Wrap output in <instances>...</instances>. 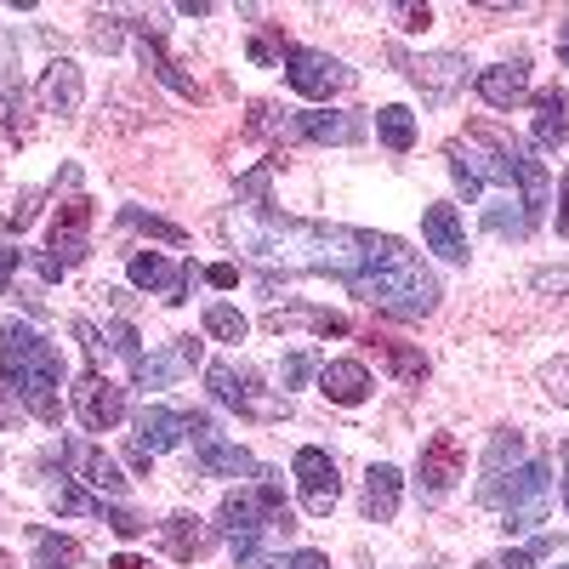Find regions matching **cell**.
Here are the masks:
<instances>
[{
	"mask_svg": "<svg viewBox=\"0 0 569 569\" xmlns=\"http://www.w3.org/2000/svg\"><path fill=\"white\" fill-rule=\"evenodd\" d=\"M12 416H18V410H12V399H7V393H0V427H7Z\"/></svg>",
	"mask_w": 569,
	"mask_h": 569,
	"instance_id": "obj_47",
	"label": "cell"
},
{
	"mask_svg": "<svg viewBox=\"0 0 569 569\" xmlns=\"http://www.w3.org/2000/svg\"><path fill=\"white\" fill-rule=\"evenodd\" d=\"M74 558H80V541H69V536H34V569H74Z\"/></svg>",
	"mask_w": 569,
	"mask_h": 569,
	"instance_id": "obj_29",
	"label": "cell"
},
{
	"mask_svg": "<svg viewBox=\"0 0 569 569\" xmlns=\"http://www.w3.org/2000/svg\"><path fill=\"white\" fill-rule=\"evenodd\" d=\"M410 80L421 86V103H433V109H445L456 91L467 86V58H456V52H433V58H416L410 63Z\"/></svg>",
	"mask_w": 569,
	"mask_h": 569,
	"instance_id": "obj_13",
	"label": "cell"
},
{
	"mask_svg": "<svg viewBox=\"0 0 569 569\" xmlns=\"http://www.w3.org/2000/svg\"><path fill=\"white\" fill-rule=\"evenodd\" d=\"M284 569H330V563H325V552H291Z\"/></svg>",
	"mask_w": 569,
	"mask_h": 569,
	"instance_id": "obj_43",
	"label": "cell"
},
{
	"mask_svg": "<svg viewBox=\"0 0 569 569\" xmlns=\"http://www.w3.org/2000/svg\"><path fill=\"white\" fill-rule=\"evenodd\" d=\"M547 501H552V467L547 461H525L518 472L485 496V507H501V530L507 536H530L547 525Z\"/></svg>",
	"mask_w": 569,
	"mask_h": 569,
	"instance_id": "obj_3",
	"label": "cell"
},
{
	"mask_svg": "<svg viewBox=\"0 0 569 569\" xmlns=\"http://www.w3.org/2000/svg\"><path fill=\"white\" fill-rule=\"evenodd\" d=\"M279 69H284V80H291V91H302V98H313V103H325V98H337V91L353 86V69L342 58H330V52H313V46H284Z\"/></svg>",
	"mask_w": 569,
	"mask_h": 569,
	"instance_id": "obj_4",
	"label": "cell"
},
{
	"mask_svg": "<svg viewBox=\"0 0 569 569\" xmlns=\"http://www.w3.org/2000/svg\"><path fill=\"white\" fill-rule=\"evenodd\" d=\"M160 536H166V552L177 558V563H194V558H206L211 552V530L200 525V518H188V512H171L166 525H160Z\"/></svg>",
	"mask_w": 569,
	"mask_h": 569,
	"instance_id": "obj_24",
	"label": "cell"
},
{
	"mask_svg": "<svg viewBox=\"0 0 569 569\" xmlns=\"http://www.w3.org/2000/svg\"><path fill=\"white\" fill-rule=\"evenodd\" d=\"M233 246L251 251L257 262L291 268V273H330L370 308L393 319H427L439 308V279L421 268V257L393 240V233L342 228V222H297L279 217L273 206H251L228 217Z\"/></svg>",
	"mask_w": 569,
	"mask_h": 569,
	"instance_id": "obj_1",
	"label": "cell"
},
{
	"mask_svg": "<svg viewBox=\"0 0 569 569\" xmlns=\"http://www.w3.org/2000/svg\"><path fill=\"white\" fill-rule=\"evenodd\" d=\"M52 507H58V512H80V518H103V525H109V507H114V501L86 496V490H74V485H58V490H52Z\"/></svg>",
	"mask_w": 569,
	"mask_h": 569,
	"instance_id": "obj_31",
	"label": "cell"
},
{
	"mask_svg": "<svg viewBox=\"0 0 569 569\" xmlns=\"http://www.w3.org/2000/svg\"><path fill=\"white\" fill-rule=\"evenodd\" d=\"M370 370L359 365V359H330V365H319V393L330 399V405H365L370 399Z\"/></svg>",
	"mask_w": 569,
	"mask_h": 569,
	"instance_id": "obj_18",
	"label": "cell"
},
{
	"mask_svg": "<svg viewBox=\"0 0 569 569\" xmlns=\"http://www.w3.org/2000/svg\"><path fill=\"white\" fill-rule=\"evenodd\" d=\"M393 18H399V29H427V23H433L427 7H393Z\"/></svg>",
	"mask_w": 569,
	"mask_h": 569,
	"instance_id": "obj_40",
	"label": "cell"
},
{
	"mask_svg": "<svg viewBox=\"0 0 569 569\" xmlns=\"http://www.w3.org/2000/svg\"><path fill=\"white\" fill-rule=\"evenodd\" d=\"M530 284H536V291H563L569 297V268H541Z\"/></svg>",
	"mask_w": 569,
	"mask_h": 569,
	"instance_id": "obj_37",
	"label": "cell"
},
{
	"mask_svg": "<svg viewBox=\"0 0 569 569\" xmlns=\"http://www.w3.org/2000/svg\"><path fill=\"white\" fill-rule=\"evenodd\" d=\"M376 137H382V142H388L393 154L416 149V114H410V109H399V103L376 109Z\"/></svg>",
	"mask_w": 569,
	"mask_h": 569,
	"instance_id": "obj_26",
	"label": "cell"
},
{
	"mask_svg": "<svg viewBox=\"0 0 569 569\" xmlns=\"http://www.w3.org/2000/svg\"><path fill=\"white\" fill-rule=\"evenodd\" d=\"M86 228H91V200H86V194L63 200V206H58V217H52V233H46V246H52V257H58L63 268L86 262V251H91Z\"/></svg>",
	"mask_w": 569,
	"mask_h": 569,
	"instance_id": "obj_11",
	"label": "cell"
},
{
	"mask_svg": "<svg viewBox=\"0 0 569 569\" xmlns=\"http://www.w3.org/2000/svg\"><path fill=\"white\" fill-rule=\"evenodd\" d=\"M58 461L74 472V485H91V490L109 496V501H120V496H126L120 467H114V461H109L98 445H80V439H74V445H63V450H58Z\"/></svg>",
	"mask_w": 569,
	"mask_h": 569,
	"instance_id": "obj_12",
	"label": "cell"
},
{
	"mask_svg": "<svg viewBox=\"0 0 569 569\" xmlns=\"http://www.w3.org/2000/svg\"><path fill=\"white\" fill-rule=\"evenodd\" d=\"M479 98L490 109H518L530 98V69L525 63H490V69H479Z\"/></svg>",
	"mask_w": 569,
	"mask_h": 569,
	"instance_id": "obj_21",
	"label": "cell"
},
{
	"mask_svg": "<svg viewBox=\"0 0 569 569\" xmlns=\"http://www.w3.org/2000/svg\"><path fill=\"white\" fill-rule=\"evenodd\" d=\"M120 228H137V233H154V240H166V246H182V228L166 222V217H149L142 206H126V211H120Z\"/></svg>",
	"mask_w": 569,
	"mask_h": 569,
	"instance_id": "obj_32",
	"label": "cell"
},
{
	"mask_svg": "<svg viewBox=\"0 0 569 569\" xmlns=\"http://www.w3.org/2000/svg\"><path fill=\"white\" fill-rule=\"evenodd\" d=\"M558 233L569 240V171L558 177Z\"/></svg>",
	"mask_w": 569,
	"mask_h": 569,
	"instance_id": "obj_42",
	"label": "cell"
},
{
	"mask_svg": "<svg viewBox=\"0 0 569 569\" xmlns=\"http://www.w3.org/2000/svg\"><path fill=\"white\" fill-rule=\"evenodd\" d=\"M246 313L240 308H228V302H211L206 308V337H217V342H246Z\"/></svg>",
	"mask_w": 569,
	"mask_h": 569,
	"instance_id": "obj_30",
	"label": "cell"
},
{
	"mask_svg": "<svg viewBox=\"0 0 569 569\" xmlns=\"http://www.w3.org/2000/svg\"><path fill=\"white\" fill-rule=\"evenodd\" d=\"M206 388H211L217 405L240 410V416H291V399H262V393H257V376H251L246 365L217 359V365L206 370Z\"/></svg>",
	"mask_w": 569,
	"mask_h": 569,
	"instance_id": "obj_6",
	"label": "cell"
},
{
	"mask_svg": "<svg viewBox=\"0 0 569 569\" xmlns=\"http://www.w3.org/2000/svg\"><path fill=\"white\" fill-rule=\"evenodd\" d=\"M217 530H222V541L233 547V558L251 563V558L262 552V536H268L273 525H268V507L257 501V490H233V496H222V507H217Z\"/></svg>",
	"mask_w": 569,
	"mask_h": 569,
	"instance_id": "obj_5",
	"label": "cell"
},
{
	"mask_svg": "<svg viewBox=\"0 0 569 569\" xmlns=\"http://www.w3.org/2000/svg\"><path fill=\"white\" fill-rule=\"evenodd\" d=\"M399 490H405V472L393 461H370V472H365V518L370 525H393Z\"/></svg>",
	"mask_w": 569,
	"mask_h": 569,
	"instance_id": "obj_17",
	"label": "cell"
},
{
	"mask_svg": "<svg viewBox=\"0 0 569 569\" xmlns=\"http://www.w3.org/2000/svg\"><path fill=\"white\" fill-rule=\"evenodd\" d=\"M291 319H302L308 330H319V337H348V319L342 313H291Z\"/></svg>",
	"mask_w": 569,
	"mask_h": 569,
	"instance_id": "obj_35",
	"label": "cell"
},
{
	"mask_svg": "<svg viewBox=\"0 0 569 569\" xmlns=\"http://www.w3.org/2000/svg\"><path fill=\"white\" fill-rule=\"evenodd\" d=\"M547 393H552L558 405H569V365H563V370H547Z\"/></svg>",
	"mask_w": 569,
	"mask_h": 569,
	"instance_id": "obj_41",
	"label": "cell"
},
{
	"mask_svg": "<svg viewBox=\"0 0 569 569\" xmlns=\"http://www.w3.org/2000/svg\"><path fill=\"white\" fill-rule=\"evenodd\" d=\"M206 279L217 284V291H233V284H240V268H233V262H211Z\"/></svg>",
	"mask_w": 569,
	"mask_h": 569,
	"instance_id": "obj_38",
	"label": "cell"
},
{
	"mask_svg": "<svg viewBox=\"0 0 569 569\" xmlns=\"http://www.w3.org/2000/svg\"><path fill=\"white\" fill-rule=\"evenodd\" d=\"M291 472H297V485H302V507H308L313 518H325L330 507L342 501L337 461H330L319 445H302V450H297V461H291Z\"/></svg>",
	"mask_w": 569,
	"mask_h": 569,
	"instance_id": "obj_9",
	"label": "cell"
},
{
	"mask_svg": "<svg viewBox=\"0 0 569 569\" xmlns=\"http://www.w3.org/2000/svg\"><path fill=\"white\" fill-rule=\"evenodd\" d=\"M297 137H308V142H365V120L359 114H342V109H302L297 120Z\"/></svg>",
	"mask_w": 569,
	"mask_h": 569,
	"instance_id": "obj_19",
	"label": "cell"
},
{
	"mask_svg": "<svg viewBox=\"0 0 569 569\" xmlns=\"http://www.w3.org/2000/svg\"><path fill=\"white\" fill-rule=\"evenodd\" d=\"M421 240H427V251H439L445 262H467V233H461L456 206H427L421 211Z\"/></svg>",
	"mask_w": 569,
	"mask_h": 569,
	"instance_id": "obj_22",
	"label": "cell"
},
{
	"mask_svg": "<svg viewBox=\"0 0 569 569\" xmlns=\"http://www.w3.org/2000/svg\"><path fill=\"white\" fill-rule=\"evenodd\" d=\"M563 507H569V485H563Z\"/></svg>",
	"mask_w": 569,
	"mask_h": 569,
	"instance_id": "obj_50",
	"label": "cell"
},
{
	"mask_svg": "<svg viewBox=\"0 0 569 569\" xmlns=\"http://www.w3.org/2000/svg\"><path fill=\"white\" fill-rule=\"evenodd\" d=\"M530 137H536V149H563V142H569V91H558V86L536 91V126H530Z\"/></svg>",
	"mask_w": 569,
	"mask_h": 569,
	"instance_id": "obj_23",
	"label": "cell"
},
{
	"mask_svg": "<svg viewBox=\"0 0 569 569\" xmlns=\"http://www.w3.org/2000/svg\"><path fill=\"white\" fill-rule=\"evenodd\" d=\"M182 439H188V427H182L177 410H166V405H142V410H137V450L166 456V450H177Z\"/></svg>",
	"mask_w": 569,
	"mask_h": 569,
	"instance_id": "obj_20",
	"label": "cell"
},
{
	"mask_svg": "<svg viewBox=\"0 0 569 569\" xmlns=\"http://www.w3.org/2000/svg\"><path fill=\"white\" fill-rule=\"evenodd\" d=\"M18 268H23V251H18V246H0V291H12Z\"/></svg>",
	"mask_w": 569,
	"mask_h": 569,
	"instance_id": "obj_36",
	"label": "cell"
},
{
	"mask_svg": "<svg viewBox=\"0 0 569 569\" xmlns=\"http://www.w3.org/2000/svg\"><path fill=\"white\" fill-rule=\"evenodd\" d=\"M461 472H467V450H461V439H456V433H433V439L421 445V456H416V485H421V496H427V501L450 496Z\"/></svg>",
	"mask_w": 569,
	"mask_h": 569,
	"instance_id": "obj_7",
	"label": "cell"
},
{
	"mask_svg": "<svg viewBox=\"0 0 569 569\" xmlns=\"http://www.w3.org/2000/svg\"><path fill=\"white\" fill-rule=\"evenodd\" d=\"M558 58H563V69H569V46H563V52H558Z\"/></svg>",
	"mask_w": 569,
	"mask_h": 569,
	"instance_id": "obj_49",
	"label": "cell"
},
{
	"mask_svg": "<svg viewBox=\"0 0 569 569\" xmlns=\"http://www.w3.org/2000/svg\"><path fill=\"white\" fill-rule=\"evenodd\" d=\"M103 342H109V353H120L126 365H137V359H142V348H137V330H131L126 319H114V325L103 330Z\"/></svg>",
	"mask_w": 569,
	"mask_h": 569,
	"instance_id": "obj_34",
	"label": "cell"
},
{
	"mask_svg": "<svg viewBox=\"0 0 569 569\" xmlns=\"http://www.w3.org/2000/svg\"><path fill=\"white\" fill-rule=\"evenodd\" d=\"M126 279L137 284V291H154L160 302H188V279H194V268H182V262H166L154 251H137L126 262Z\"/></svg>",
	"mask_w": 569,
	"mask_h": 569,
	"instance_id": "obj_10",
	"label": "cell"
},
{
	"mask_svg": "<svg viewBox=\"0 0 569 569\" xmlns=\"http://www.w3.org/2000/svg\"><path fill=\"white\" fill-rule=\"evenodd\" d=\"M69 405H74L86 433H109V427H120V416H126V393L109 382L103 370H86L74 382V393H69Z\"/></svg>",
	"mask_w": 569,
	"mask_h": 569,
	"instance_id": "obj_8",
	"label": "cell"
},
{
	"mask_svg": "<svg viewBox=\"0 0 569 569\" xmlns=\"http://www.w3.org/2000/svg\"><path fill=\"white\" fill-rule=\"evenodd\" d=\"M479 569H496V563H479Z\"/></svg>",
	"mask_w": 569,
	"mask_h": 569,
	"instance_id": "obj_51",
	"label": "cell"
},
{
	"mask_svg": "<svg viewBox=\"0 0 569 569\" xmlns=\"http://www.w3.org/2000/svg\"><path fill=\"white\" fill-rule=\"evenodd\" d=\"M200 365V342L194 337H177L166 353H142L137 365H131V376H137V388H171L182 370H194Z\"/></svg>",
	"mask_w": 569,
	"mask_h": 569,
	"instance_id": "obj_14",
	"label": "cell"
},
{
	"mask_svg": "<svg viewBox=\"0 0 569 569\" xmlns=\"http://www.w3.org/2000/svg\"><path fill=\"white\" fill-rule=\"evenodd\" d=\"M91 46L114 52V46H120V23H114V18H98V29H91Z\"/></svg>",
	"mask_w": 569,
	"mask_h": 569,
	"instance_id": "obj_39",
	"label": "cell"
},
{
	"mask_svg": "<svg viewBox=\"0 0 569 569\" xmlns=\"http://www.w3.org/2000/svg\"><path fill=\"white\" fill-rule=\"evenodd\" d=\"M194 461H200V472L206 479H257V461H251V450H240V445H228V439H194Z\"/></svg>",
	"mask_w": 569,
	"mask_h": 569,
	"instance_id": "obj_16",
	"label": "cell"
},
{
	"mask_svg": "<svg viewBox=\"0 0 569 569\" xmlns=\"http://www.w3.org/2000/svg\"><path fill=\"white\" fill-rule=\"evenodd\" d=\"M80 103H86V80H80V69L69 58H58L52 69L40 74V109L69 120V114H80Z\"/></svg>",
	"mask_w": 569,
	"mask_h": 569,
	"instance_id": "obj_15",
	"label": "cell"
},
{
	"mask_svg": "<svg viewBox=\"0 0 569 569\" xmlns=\"http://www.w3.org/2000/svg\"><path fill=\"white\" fill-rule=\"evenodd\" d=\"M496 569H530V552H512V547H507V552L496 558Z\"/></svg>",
	"mask_w": 569,
	"mask_h": 569,
	"instance_id": "obj_45",
	"label": "cell"
},
{
	"mask_svg": "<svg viewBox=\"0 0 569 569\" xmlns=\"http://www.w3.org/2000/svg\"><path fill=\"white\" fill-rule=\"evenodd\" d=\"M177 12H182V18H211V0H182Z\"/></svg>",
	"mask_w": 569,
	"mask_h": 569,
	"instance_id": "obj_46",
	"label": "cell"
},
{
	"mask_svg": "<svg viewBox=\"0 0 569 569\" xmlns=\"http://www.w3.org/2000/svg\"><path fill=\"white\" fill-rule=\"evenodd\" d=\"M525 467V433H512V427H501V433L490 439V450H485V485H479V501L507 479V472H518Z\"/></svg>",
	"mask_w": 569,
	"mask_h": 569,
	"instance_id": "obj_25",
	"label": "cell"
},
{
	"mask_svg": "<svg viewBox=\"0 0 569 569\" xmlns=\"http://www.w3.org/2000/svg\"><path fill=\"white\" fill-rule=\"evenodd\" d=\"M137 40H142V63H149V69H154V74H160L171 91H182V98H194V80H188V74H177V63L160 52V40L149 34V23H137Z\"/></svg>",
	"mask_w": 569,
	"mask_h": 569,
	"instance_id": "obj_27",
	"label": "cell"
},
{
	"mask_svg": "<svg viewBox=\"0 0 569 569\" xmlns=\"http://www.w3.org/2000/svg\"><path fill=\"white\" fill-rule=\"evenodd\" d=\"M34 268H40V279H63V273H69V268H63L52 251H40V257H34Z\"/></svg>",
	"mask_w": 569,
	"mask_h": 569,
	"instance_id": "obj_44",
	"label": "cell"
},
{
	"mask_svg": "<svg viewBox=\"0 0 569 569\" xmlns=\"http://www.w3.org/2000/svg\"><path fill=\"white\" fill-rule=\"evenodd\" d=\"M382 359L393 365V376H399V382H410V388H421L427 370H433V365H427V353H416L405 342H382Z\"/></svg>",
	"mask_w": 569,
	"mask_h": 569,
	"instance_id": "obj_28",
	"label": "cell"
},
{
	"mask_svg": "<svg viewBox=\"0 0 569 569\" xmlns=\"http://www.w3.org/2000/svg\"><path fill=\"white\" fill-rule=\"evenodd\" d=\"M0 376L12 382V393L23 399V410L46 427H58L63 421V353L58 342H46L34 325L23 319H7V330H0Z\"/></svg>",
	"mask_w": 569,
	"mask_h": 569,
	"instance_id": "obj_2",
	"label": "cell"
},
{
	"mask_svg": "<svg viewBox=\"0 0 569 569\" xmlns=\"http://www.w3.org/2000/svg\"><path fill=\"white\" fill-rule=\"evenodd\" d=\"M563 461H569V445H563Z\"/></svg>",
	"mask_w": 569,
	"mask_h": 569,
	"instance_id": "obj_52",
	"label": "cell"
},
{
	"mask_svg": "<svg viewBox=\"0 0 569 569\" xmlns=\"http://www.w3.org/2000/svg\"><path fill=\"white\" fill-rule=\"evenodd\" d=\"M308 376H319V359H313L308 348H297V353H284V359H279V382H284V393L302 388Z\"/></svg>",
	"mask_w": 569,
	"mask_h": 569,
	"instance_id": "obj_33",
	"label": "cell"
},
{
	"mask_svg": "<svg viewBox=\"0 0 569 569\" xmlns=\"http://www.w3.org/2000/svg\"><path fill=\"white\" fill-rule=\"evenodd\" d=\"M558 569H569V563H558Z\"/></svg>",
	"mask_w": 569,
	"mask_h": 569,
	"instance_id": "obj_53",
	"label": "cell"
},
{
	"mask_svg": "<svg viewBox=\"0 0 569 569\" xmlns=\"http://www.w3.org/2000/svg\"><path fill=\"white\" fill-rule=\"evenodd\" d=\"M109 569H142V563H137V558H114Z\"/></svg>",
	"mask_w": 569,
	"mask_h": 569,
	"instance_id": "obj_48",
	"label": "cell"
}]
</instances>
